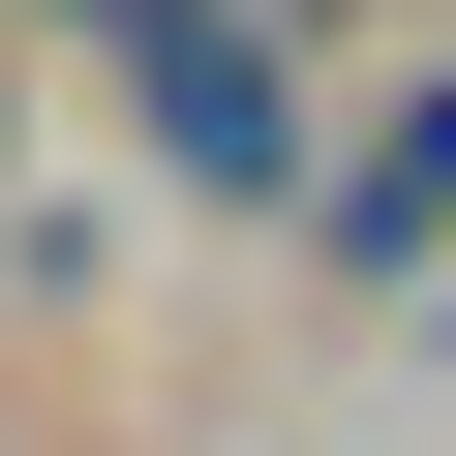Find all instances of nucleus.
Wrapping results in <instances>:
<instances>
[{
  "label": "nucleus",
  "instance_id": "1",
  "mask_svg": "<svg viewBox=\"0 0 456 456\" xmlns=\"http://www.w3.org/2000/svg\"><path fill=\"white\" fill-rule=\"evenodd\" d=\"M122 31V122L213 183V213H335V122H305V61H274V0H92Z\"/></svg>",
  "mask_w": 456,
  "mask_h": 456
},
{
  "label": "nucleus",
  "instance_id": "2",
  "mask_svg": "<svg viewBox=\"0 0 456 456\" xmlns=\"http://www.w3.org/2000/svg\"><path fill=\"white\" fill-rule=\"evenodd\" d=\"M335 274H456V92H395L335 152Z\"/></svg>",
  "mask_w": 456,
  "mask_h": 456
}]
</instances>
